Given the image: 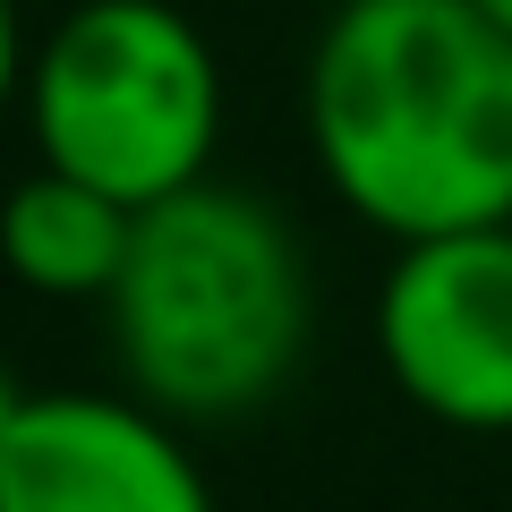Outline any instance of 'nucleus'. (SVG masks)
I'll list each match as a JSON object with an SVG mask.
<instances>
[{
	"mask_svg": "<svg viewBox=\"0 0 512 512\" xmlns=\"http://www.w3.org/2000/svg\"><path fill=\"white\" fill-rule=\"evenodd\" d=\"M128 231H137V214L120 197H103L52 163L0 197V265L43 299H111V282L128 265Z\"/></svg>",
	"mask_w": 512,
	"mask_h": 512,
	"instance_id": "6",
	"label": "nucleus"
},
{
	"mask_svg": "<svg viewBox=\"0 0 512 512\" xmlns=\"http://www.w3.org/2000/svg\"><path fill=\"white\" fill-rule=\"evenodd\" d=\"M26 60H35V52H26L18 0H0V111H9V103H18V94H26Z\"/></svg>",
	"mask_w": 512,
	"mask_h": 512,
	"instance_id": "7",
	"label": "nucleus"
},
{
	"mask_svg": "<svg viewBox=\"0 0 512 512\" xmlns=\"http://www.w3.org/2000/svg\"><path fill=\"white\" fill-rule=\"evenodd\" d=\"M308 137L393 248L512 222V35L478 0H342L308 52Z\"/></svg>",
	"mask_w": 512,
	"mask_h": 512,
	"instance_id": "1",
	"label": "nucleus"
},
{
	"mask_svg": "<svg viewBox=\"0 0 512 512\" xmlns=\"http://www.w3.org/2000/svg\"><path fill=\"white\" fill-rule=\"evenodd\" d=\"M111 350L163 419H248L308 359V248L256 188L197 180L146 205L111 282Z\"/></svg>",
	"mask_w": 512,
	"mask_h": 512,
	"instance_id": "2",
	"label": "nucleus"
},
{
	"mask_svg": "<svg viewBox=\"0 0 512 512\" xmlns=\"http://www.w3.org/2000/svg\"><path fill=\"white\" fill-rule=\"evenodd\" d=\"M18 410H26V384L0 367V444H9V427H18Z\"/></svg>",
	"mask_w": 512,
	"mask_h": 512,
	"instance_id": "8",
	"label": "nucleus"
},
{
	"mask_svg": "<svg viewBox=\"0 0 512 512\" xmlns=\"http://www.w3.org/2000/svg\"><path fill=\"white\" fill-rule=\"evenodd\" d=\"M0 512H214V487L137 393H26L0 444Z\"/></svg>",
	"mask_w": 512,
	"mask_h": 512,
	"instance_id": "5",
	"label": "nucleus"
},
{
	"mask_svg": "<svg viewBox=\"0 0 512 512\" xmlns=\"http://www.w3.org/2000/svg\"><path fill=\"white\" fill-rule=\"evenodd\" d=\"M35 154L128 214L214 180L222 69L171 0H77L26 60Z\"/></svg>",
	"mask_w": 512,
	"mask_h": 512,
	"instance_id": "3",
	"label": "nucleus"
},
{
	"mask_svg": "<svg viewBox=\"0 0 512 512\" xmlns=\"http://www.w3.org/2000/svg\"><path fill=\"white\" fill-rule=\"evenodd\" d=\"M478 9H487V18H495V26L512 35V0H478Z\"/></svg>",
	"mask_w": 512,
	"mask_h": 512,
	"instance_id": "9",
	"label": "nucleus"
},
{
	"mask_svg": "<svg viewBox=\"0 0 512 512\" xmlns=\"http://www.w3.org/2000/svg\"><path fill=\"white\" fill-rule=\"evenodd\" d=\"M402 402L461 436H512V222L402 239L376 299Z\"/></svg>",
	"mask_w": 512,
	"mask_h": 512,
	"instance_id": "4",
	"label": "nucleus"
}]
</instances>
